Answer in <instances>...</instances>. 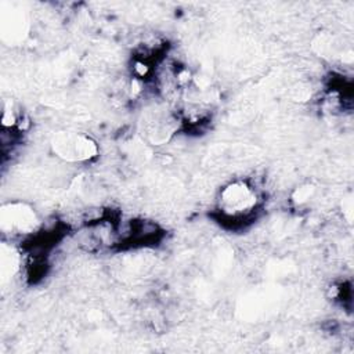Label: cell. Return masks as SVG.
I'll list each match as a JSON object with an SVG mask.
<instances>
[{"label": "cell", "instance_id": "2", "mask_svg": "<svg viewBox=\"0 0 354 354\" xmlns=\"http://www.w3.org/2000/svg\"><path fill=\"white\" fill-rule=\"evenodd\" d=\"M58 151L59 153H62L65 158H71V159H87L90 156L94 155L95 152V147L94 144L86 138V137H80V136H69L66 137V141H58Z\"/></svg>", "mask_w": 354, "mask_h": 354}, {"label": "cell", "instance_id": "1", "mask_svg": "<svg viewBox=\"0 0 354 354\" xmlns=\"http://www.w3.org/2000/svg\"><path fill=\"white\" fill-rule=\"evenodd\" d=\"M218 212L223 223H230L232 227L245 225L253 218L257 209V195L252 187L245 183H232L221 191Z\"/></svg>", "mask_w": 354, "mask_h": 354}]
</instances>
